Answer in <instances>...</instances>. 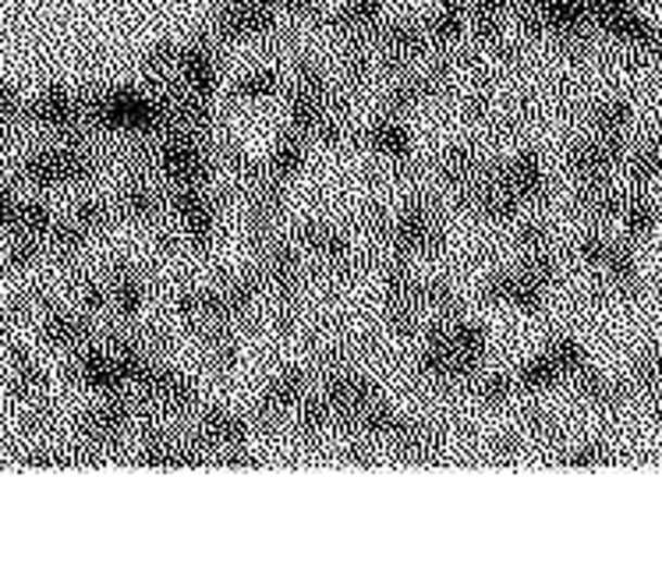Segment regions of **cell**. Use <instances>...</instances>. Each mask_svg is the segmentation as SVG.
<instances>
[{"label": "cell", "instance_id": "obj_8", "mask_svg": "<svg viewBox=\"0 0 662 580\" xmlns=\"http://www.w3.org/2000/svg\"><path fill=\"white\" fill-rule=\"evenodd\" d=\"M496 178H499V184H504L513 198L521 202V206H524V202L538 198V195H543V188H546V173H543V164H538L535 153L513 156L507 167L496 170Z\"/></svg>", "mask_w": 662, "mask_h": 580}, {"label": "cell", "instance_id": "obj_25", "mask_svg": "<svg viewBox=\"0 0 662 580\" xmlns=\"http://www.w3.org/2000/svg\"><path fill=\"white\" fill-rule=\"evenodd\" d=\"M631 379L638 383V386L645 389V394L662 397V355H655V350H648V355H641L638 361H634Z\"/></svg>", "mask_w": 662, "mask_h": 580}, {"label": "cell", "instance_id": "obj_21", "mask_svg": "<svg viewBox=\"0 0 662 580\" xmlns=\"http://www.w3.org/2000/svg\"><path fill=\"white\" fill-rule=\"evenodd\" d=\"M117 209H120V216H128V220H150V216H156V192H153V184L131 181L125 192H120Z\"/></svg>", "mask_w": 662, "mask_h": 580}, {"label": "cell", "instance_id": "obj_5", "mask_svg": "<svg viewBox=\"0 0 662 580\" xmlns=\"http://www.w3.org/2000/svg\"><path fill=\"white\" fill-rule=\"evenodd\" d=\"M131 425V408L125 397H106L100 408H92L82 414L78 422V431L82 439L92 442V447H117L125 439V431Z\"/></svg>", "mask_w": 662, "mask_h": 580}, {"label": "cell", "instance_id": "obj_30", "mask_svg": "<svg viewBox=\"0 0 662 580\" xmlns=\"http://www.w3.org/2000/svg\"><path fill=\"white\" fill-rule=\"evenodd\" d=\"M0 372H4V350H0Z\"/></svg>", "mask_w": 662, "mask_h": 580}, {"label": "cell", "instance_id": "obj_9", "mask_svg": "<svg viewBox=\"0 0 662 580\" xmlns=\"http://www.w3.org/2000/svg\"><path fill=\"white\" fill-rule=\"evenodd\" d=\"M245 439H249V428H245V422H241L238 414L213 408V411L202 414V422H199V442H195V447L241 450V447H245Z\"/></svg>", "mask_w": 662, "mask_h": 580}, {"label": "cell", "instance_id": "obj_16", "mask_svg": "<svg viewBox=\"0 0 662 580\" xmlns=\"http://www.w3.org/2000/svg\"><path fill=\"white\" fill-rule=\"evenodd\" d=\"M305 167V134H288L280 145H277V153L269 156V164H266V173H269V181H291L294 173H302Z\"/></svg>", "mask_w": 662, "mask_h": 580}, {"label": "cell", "instance_id": "obj_4", "mask_svg": "<svg viewBox=\"0 0 662 580\" xmlns=\"http://www.w3.org/2000/svg\"><path fill=\"white\" fill-rule=\"evenodd\" d=\"M624 139H588L571 150L566 156V170L577 184H591V181H610V173L624 164Z\"/></svg>", "mask_w": 662, "mask_h": 580}, {"label": "cell", "instance_id": "obj_15", "mask_svg": "<svg viewBox=\"0 0 662 580\" xmlns=\"http://www.w3.org/2000/svg\"><path fill=\"white\" fill-rule=\"evenodd\" d=\"M620 206H624V198L613 192L610 181H591V184H581L577 188V209L588 216V220H613L620 216Z\"/></svg>", "mask_w": 662, "mask_h": 580}, {"label": "cell", "instance_id": "obj_19", "mask_svg": "<svg viewBox=\"0 0 662 580\" xmlns=\"http://www.w3.org/2000/svg\"><path fill=\"white\" fill-rule=\"evenodd\" d=\"M557 383H560V372H557V365H552L546 355L532 358L529 365H521L518 375H513V386H518V394H546V389H552Z\"/></svg>", "mask_w": 662, "mask_h": 580}, {"label": "cell", "instance_id": "obj_24", "mask_svg": "<svg viewBox=\"0 0 662 580\" xmlns=\"http://www.w3.org/2000/svg\"><path fill=\"white\" fill-rule=\"evenodd\" d=\"M67 220H72L86 237H92V234H100L106 223H111V206H106V202H97V198H86V202H78L72 212H67Z\"/></svg>", "mask_w": 662, "mask_h": 580}, {"label": "cell", "instance_id": "obj_7", "mask_svg": "<svg viewBox=\"0 0 662 580\" xmlns=\"http://www.w3.org/2000/svg\"><path fill=\"white\" fill-rule=\"evenodd\" d=\"M39 336L53 347V350H64V355H75V350L89 347L92 340V322L78 312H47L43 322H39Z\"/></svg>", "mask_w": 662, "mask_h": 580}, {"label": "cell", "instance_id": "obj_26", "mask_svg": "<svg viewBox=\"0 0 662 580\" xmlns=\"http://www.w3.org/2000/svg\"><path fill=\"white\" fill-rule=\"evenodd\" d=\"M475 394H479L482 403H493V408H499V403H507L513 394H518V386H513L510 375L493 372V375H482L479 386H475Z\"/></svg>", "mask_w": 662, "mask_h": 580}, {"label": "cell", "instance_id": "obj_22", "mask_svg": "<svg viewBox=\"0 0 662 580\" xmlns=\"http://www.w3.org/2000/svg\"><path fill=\"white\" fill-rule=\"evenodd\" d=\"M620 216H624V231L627 237H645L648 231L655 227V202L645 198V195H634V198H624V206H620Z\"/></svg>", "mask_w": 662, "mask_h": 580}, {"label": "cell", "instance_id": "obj_6", "mask_svg": "<svg viewBox=\"0 0 662 580\" xmlns=\"http://www.w3.org/2000/svg\"><path fill=\"white\" fill-rule=\"evenodd\" d=\"M485 298L496 305H510L518 312H538L546 301V287H538L535 280H529L521 269H499L489 280H485Z\"/></svg>", "mask_w": 662, "mask_h": 580}, {"label": "cell", "instance_id": "obj_11", "mask_svg": "<svg viewBox=\"0 0 662 580\" xmlns=\"http://www.w3.org/2000/svg\"><path fill=\"white\" fill-rule=\"evenodd\" d=\"M103 287H106V305H111L120 319L139 315L145 291H142V280L135 276V269H128V266H114V273L103 280Z\"/></svg>", "mask_w": 662, "mask_h": 580}, {"label": "cell", "instance_id": "obj_17", "mask_svg": "<svg viewBox=\"0 0 662 580\" xmlns=\"http://www.w3.org/2000/svg\"><path fill=\"white\" fill-rule=\"evenodd\" d=\"M631 125V103L624 96H606L599 100L596 114H591V128L599 139H624Z\"/></svg>", "mask_w": 662, "mask_h": 580}, {"label": "cell", "instance_id": "obj_29", "mask_svg": "<svg viewBox=\"0 0 662 580\" xmlns=\"http://www.w3.org/2000/svg\"><path fill=\"white\" fill-rule=\"evenodd\" d=\"M521 439L518 436H504V439H496V447H493V456H499V461H510V456H521Z\"/></svg>", "mask_w": 662, "mask_h": 580}, {"label": "cell", "instance_id": "obj_12", "mask_svg": "<svg viewBox=\"0 0 662 580\" xmlns=\"http://www.w3.org/2000/svg\"><path fill=\"white\" fill-rule=\"evenodd\" d=\"M574 383H577L581 397H585L588 403H596V408H606V411L620 408V403H627V397H631L627 383L610 379V375H602V372H591L588 365L574 375Z\"/></svg>", "mask_w": 662, "mask_h": 580}, {"label": "cell", "instance_id": "obj_18", "mask_svg": "<svg viewBox=\"0 0 662 580\" xmlns=\"http://www.w3.org/2000/svg\"><path fill=\"white\" fill-rule=\"evenodd\" d=\"M440 173H443V181L454 184V188H471L479 178V159L471 150H464V145H454V150L443 153L440 159Z\"/></svg>", "mask_w": 662, "mask_h": 580}, {"label": "cell", "instance_id": "obj_10", "mask_svg": "<svg viewBox=\"0 0 662 580\" xmlns=\"http://www.w3.org/2000/svg\"><path fill=\"white\" fill-rule=\"evenodd\" d=\"M298 245L316 255V259H322L327 266H344L347 255H351V245L347 237L341 231H333L330 223H305L298 231Z\"/></svg>", "mask_w": 662, "mask_h": 580}, {"label": "cell", "instance_id": "obj_3", "mask_svg": "<svg viewBox=\"0 0 662 580\" xmlns=\"http://www.w3.org/2000/svg\"><path fill=\"white\" fill-rule=\"evenodd\" d=\"M390 245L400 259H415V255H429L443 245V231L436 223V212L425 206H408L390 223Z\"/></svg>", "mask_w": 662, "mask_h": 580}, {"label": "cell", "instance_id": "obj_2", "mask_svg": "<svg viewBox=\"0 0 662 580\" xmlns=\"http://www.w3.org/2000/svg\"><path fill=\"white\" fill-rule=\"evenodd\" d=\"M577 259L599 269V273L606 276V283H610L613 291L620 294H638V266H634V255L616 245V241H606V237H581L577 241Z\"/></svg>", "mask_w": 662, "mask_h": 580}, {"label": "cell", "instance_id": "obj_14", "mask_svg": "<svg viewBox=\"0 0 662 580\" xmlns=\"http://www.w3.org/2000/svg\"><path fill=\"white\" fill-rule=\"evenodd\" d=\"M365 142H369L372 153H380L386 159H404L411 153V134L400 125V117H394V114H383L380 120H375V125L365 131Z\"/></svg>", "mask_w": 662, "mask_h": 580}, {"label": "cell", "instance_id": "obj_23", "mask_svg": "<svg viewBox=\"0 0 662 580\" xmlns=\"http://www.w3.org/2000/svg\"><path fill=\"white\" fill-rule=\"evenodd\" d=\"M627 159V178L631 184H648V181H655L659 173H662V145L655 142H648V145H638Z\"/></svg>", "mask_w": 662, "mask_h": 580}, {"label": "cell", "instance_id": "obj_13", "mask_svg": "<svg viewBox=\"0 0 662 580\" xmlns=\"http://www.w3.org/2000/svg\"><path fill=\"white\" fill-rule=\"evenodd\" d=\"M305 400V375L302 372H280L273 383L266 386L263 394V414L269 417H283V414H294V408Z\"/></svg>", "mask_w": 662, "mask_h": 580}, {"label": "cell", "instance_id": "obj_1", "mask_svg": "<svg viewBox=\"0 0 662 580\" xmlns=\"http://www.w3.org/2000/svg\"><path fill=\"white\" fill-rule=\"evenodd\" d=\"M22 181L36 192H53L64 184H86L97 173V159L82 142H61L50 150H36L22 159Z\"/></svg>", "mask_w": 662, "mask_h": 580}, {"label": "cell", "instance_id": "obj_27", "mask_svg": "<svg viewBox=\"0 0 662 580\" xmlns=\"http://www.w3.org/2000/svg\"><path fill=\"white\" fill-rule=\"evenodd\" d=\"M613 456L606 450V442H585V447H577L571 456H566V464L571 467H599V464H610Z\"/></svg>", "mask_w": 662, "mask_h": 580}, {"label": "cell", "instance_id": "obj_20", "mask_svg": "<svg viewBox=\"0 0 662 580\" xmlns=\"http://www.w3.org/2000/svg\"><path fill=\"white\" fill-rule=\"evenodd\" d=\"M546 358L552 361V365H557L560 379H574V375L588 365L585 347H581L577 340H571V336H557V340L546 347Z\"/></svg>", "mask_w": 662, "mask_h": 580}, {"label": "cell", "instance_id": "obj_28", "mask_svg": "<svg viewBox=\"0 0 662 580\" xmlns=\"http://www.w3.org/2000/svg\"><path fill=\"white\" fill-rule=\"evenodd\" d=\"M518 245H521V255L524 252H549V231L543 223H524L518 231Z\"/></svg>", "mask_w": 662, "mask_h": 580}]
</instances>
